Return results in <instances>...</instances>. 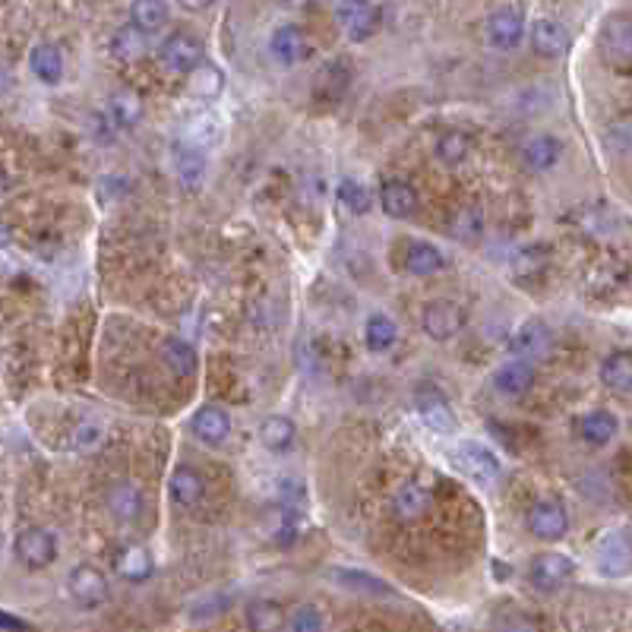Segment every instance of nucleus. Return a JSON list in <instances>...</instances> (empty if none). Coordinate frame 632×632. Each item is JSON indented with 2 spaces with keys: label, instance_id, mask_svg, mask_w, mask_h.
<instances>
[{
  "label": "nucleus",
  "instance_id": "1",
  "mask_svg": "<svg viewBox=\"0 0 632 632\" xmlns=\"http://www.w3.org/2000/svg\"><path fill=\"white\" fill-rule=\"evenodd\" d=\"M452 465H456L468 481H474L478 487H493L500 481V462L497 456L474 440H459L456 449L449 452Z\"/></svg>",
  "mask_w": 632,
  "mask_h": 632
},
{
  "label": "nucleus",
  "instance_id": "2",
  "mask_svg": "<svg viewBox=\"0 0 632 632\" xmlns=\"http://www.w3.org/2000/svg\"><path fill=\"white\" fill-rule=\"evenodd\" d=\"M595 566H598L601 576H610V579L626 576V572L632 569V531L629 528L607 531L598 544Z\"/></svg>",
  "mask_w": 632,
  "mask_h": 632
},
{
  "label": "nucleus",
  "instance_id": "3",
  "mask_svg": "<svg viewBox=\"0 0 632 632\" xmlns=\"http://www.w3.org/2000/svg\"><path fill=\"white\" fill-rule=\"evenodd\" d=\"M468 320V313L459 301H433L424 307V316H421V326L424 332L430 335V339H437V342H449V339H456V335L462 332Z\"/></svg>",
  "mask_w": 632,
  "mask_h": 632
},
{
  "label": "nucleus",
  "instance_id": "4",
  "mask_svg": "<svg viewBox=\"0 0 632 632\" xmlns=\"http://www.w3.org/2000/svg\"><path fill=\"white\" fill-rule=\"evenodd\" d=\"M16 560L29 569H45L57 560V538L48 528H26L13 541Z\"/></svg>",
  "mask_w": 632,
  "mask_h": 632
},
{
  "label": "nucleus",
  "instance_id": "5",
  "mask_svg": "<svg viewBox=\"0 0 632 632\" xmlns=\"http://www.w3.org/2000/svg\"><path fill=\"white\" fill-rule=\"evenodd\" d=\"M525 35V10L516 4L497 7L487 16V45L497 51H512Z\"/></svg>",
  "mask_w": 632,
  "mask_h": 632
},
{
  "label": "nucleus",
  "instance_id": "6",
  "mask_svg": "<svg viewBox=\"0 0 632 632\" xmlns=\"http://www.w3.org/2000/svg\"><path fill=\"white\" fill-rule=\"evenodd\" d=\"M553 351V332L541 320H525L509 335V354H516L519 361H544Z\"/></svg>",
  "mask_w": 632,
  "mask_h": 632
},
{
  "label": "nucleus",
  "instance_id": "7",
  "mask_svg": "<svg viewBox=\"0 0 632 632\" xmlns=\"http://www.w3.org/2000/svg\"><path fill=\"white\" fill-rule=\"evenodd\" d=\"M67 591L70 598L79 604V607H98L105 604L108 595H111V585L105 579V572L92 566V563H79L70 576H67Z\"/></svg>",
  "mask_w": 632,
  "mask_h": 632
},
{
  "label": "nucleus",
  "instance_id": "8",
  "mask_svg": "<svg viewBox=\"0 0 632 632\" xmlns=\"http://www.w3.org/2000/svg\"><path fill=\"white\" fill-rule=\"evenodd\" d=\"M572 572H576V563H572L566 553H553L550 550V553H538V557L531 560L528 579L538 591H557V588H563L572 579Z\"/></svg>",
  "mask_w": 632,
  "mask_h": 632
},
{
  "label": "nucleus",
  "instance_id": "9",
  "mask_svg": "<svg viewBox=\"0 0 632 632\" xmlns=\"http://www.w3.org/2000/svg\"><path fill=\"white\" fill-rule=\"evenodd\" d=\"M158 57H162V64L174 73H196L203 64V45L187 32H174L165 38L162 48H158Z\"/></svg>",
  "mask_w": 632,
  "mask_h": 632
},
{
  "label": "nucleus",
  "instance_id": "10",
  "mask_svg": "<svg viewBox=\"0 0 632 632\" xmlns=\"http://www.w3.org/2000/svg\"><path fill=\"white\" fill-rule=\"evenodd\" d=\"M414 408H418L421 421L433 430V433H452L456 430V411L446 402V395L437 386H421L418 395H414Z\"/></svg>",
  "mask_w": 632,
  "mask_h": 632
},
{
  "label": "nucleus",
  "instance_id": "11",
  "mask_svg": "<svg viewBox=\"0 0 632 632\" xmlns=\"http://www.w3.org/2000/svg\"><path fill=\"white\" fill-rule=\"evenodd\" d=\"M525 522H528V531L538 541H560L569 531V516H566L563 503H557V500H538L528 509Z\"/></svg>",
  "mask_w": 632,
  "mask_h": 632
},
{
  "label": "nucleus",
  "instance_id": "12",
  "mask_svg": "<svg viewBox=\"0 0 632 632\" xmlns=\"http://www.w3.org/2000/svg\"><path fill=\"white\" fill-rule=\"evenodd\" d=\"M335 16H339V23L351 42H367V38L380 29L383 10L377 4H361V0H354V4H335Z\"/></svg>",
  "mask_w": 632,
  "mask_h": 632
},
{
  "label": "nucleus",
  "instance_id": "13",
  "mask_svg": "<svg viewBox=\"0 0 632 632\" xmlns=\"http://www.w3.org/2000/svg\"><path fill=\"white\" fill-rule=\"evenodd\" d=\"M168 493H171V500L181 506V509L200 506L203 497H206V478H203V471L193 468V465H177L171 471V478H168Z\"/></svg>",
  "mask_w": 632,
  "mask_h": 632
},
{
  "label": "nucleus",
  "instance_id": "14",
  "mask_svg": "<svg viewBox=\"0 0 632 632\" xmlns=\"http://www.w3.org/2000/svg\"><path fill=\"white\" fill-rule=\"evenodd\" d=\"M263 535L272 541V544H294L301 538V525L304 519L298 516V509H291V506H282V503H275L263 512Z\"/></svg>",
  "mask_w": 632,
  "mask_h": 632
},
{
  "label": "nucleus",
  "instance_id": "15",
  "mask_svg": "<svg viewBox=\"0 0 632 632\" xmlns=\"http://www.w3.org/2000/svg\"><path fill=\"white\" fill-rule=\"evenodd\" d=\"M269 51H272V57L279 64H301L304 57L310 54V42H307V35H304V29L301 26H294V23H285V26H279L272 32V38H269Z\"/></svg>",
  "mask_w": 632,
  "mask_h": 632
},
{
  "label": "nucleus",
  "instance_id": "16",
  "mask_svg": "<svg viewBox=\"0 0 632 632\" xmlns=\"http://www.w3.org/2000/svg\"><path fill=\"white\" fill-rule=\"evenodd\" d=\"M601 48L607 54V61H614L620 67L632 64V19L626 16L607 19V26L601 29Z\"/></svg>",
  "mask_w": 632,
  "mask_h": 632
},
{
  "label": "nucleus",
  "instance_id": "17",
  "mask_svg": "<svg viewBox=\"0 0 632 632\" xmlns=\"http://www.w3.org/2000/svg\"><path fill=\"white\" fill-rule=\"evenodd\" d=\"M380 209L389 219H408V215L418 209V190H414L402 177H389L380 187Z\"/></svg>",
  "mask_w": 632,
  "mask_h": 632
},
{
  "label": "nucleus",
  "instance_id": "18",
  "mask_svg": "<svg viewBox=\"0 0 632 632\" xmlns=\"http://www.w3.org/2000/svg\"><path fill=\"white\" fill-rule=\"evenodd\" d=\"M231 433V418L228 411H222L219 405H203L193 414V437L206 443V446H219L228 440Z\"/></svg>",
  "mask_w": 632,
  "mask_h": 632
},
{
  "label": "nucleus",
  "instance_id": "19",
  "mask_svg": "<svg viewBox=\"0 0 632 632\" xmlns=\"http://www.w3.org/2000/svg\"><path fill=\"white\" fill-rule=\"evenodd\" d=\"M152 569H155L152 553L143 544H124V547H117V553H114V572L121 579H127L133 585L136 582H146L152 576Z\"/></svg>",
  "mask_w": 632,
  "mask_h": 632
},
{
  "label": "nucleus",
  "instance_id": "20",
  "mask_svg": "<svg viewBox=\"0 0 632 632\" xmlns=\"http://www.w3.org/2000/svg\"><path fill=\"white\" fill-rule=\"evenodd\" d=\"M531 45L541 57H560L569 48V32L560 19L553 16H538L535 26H531Z\"/></svg>",
  "mask_w": 632,
  "mask_h": 632
},
{
  "label": "nucleus",
  "instance_id": "21",
  "mask_svg": "<svg viewBox=\"0 0 632 632\" xmlns=\"http://www.w3.org/2000/svg\"><path fill=\"white\" fill-rule=\"evenodd\" d=\"M174 171L184 190H200L206 177V155L190 143H181L174 149Z\"/></svg>",
  "mask_w": 632,
  "mask_h": 632
},
{
  "label": "nucleus",
  "instance_id": "22",
  "mask_svg": "<svg viewBox=\"0 0 632 632\" xmlns=\"http://www.w3.org/2000/svg\"><path fill=\"white\" fill-rule=\"evenodd\" d=\"M531 386H535V367L528 361H509L497 373H493V389L509 399H519Z\"/></svg>",
  "mask_w": 632,
  "mask_h": 632
},
{
  "label": "nucleus",
  "instance_id": "23",
  "mask_svg": "<svg viewBox=\"0 0 632 632\" xmlns=\"http://www.w3.org/2000/svg\"><path fill=\"white\" fill-rule=\"evenodd\" d=\"M427 509H430V490H427L424 484L408 481V484H402L399 490H395V497H392V512H395V519L414 522V519H421Z\"/></svg>",
  "mask_w": 632,
  "mask_h": 632
},
{
  "label": "nucleus",
  "instance_id": "24",
  "mask_svg": "<svg viewBox=\"0 0 632 632\" xmlns=\"http://www.w3.org/2000/svg\"><path fill=\"white\" fill-rule=\"evenodd\" d=\"M601 383L617 395H632V351L623 348L607 354L601 364Z\"/></svg>",
  "mask_w": 632,
  "mask_h": 632
},
{
  "label": "nucleus",
  "instance_id": "25",
  "mask_svg": "<svg viewBox=\"0 0 632 632\" xmlns=\"http://www.w3.org/2000/svg\"><path fill=\"white\" fill-rule=\"evenodd\" d=\"M560 155H563L560 140H557V136H547V133L531 136V140L525 143V149H522V158H525V165L531 171H550L553 165L560 162Z\"/></svg>",
  "mask_w": 632,
  "mask_h": 632
},
{
  "label": "nucleus",
  "instance_id": "26",
  "mask_svg": "<svg viewBox=\"0 0 632 632\" xmlns=\"http://www.w3.org/2000/svg\"><path fill=\"white\" fill-rule=\"evenodd\" d=\"M247 626H250V632H282V629H288L285 607L269 598L253 601L247 607Z\"/></svg>",
  "mask_w": 632,
  "mask_h": 632
},
{
  "label": "nucleus",
  "instance_id": "27",
  "mask_svg": "<svg viewBox=\"0 0 632 632\" xmlns=\"http://www.w3.org/2000/svg\"><path fill=\"white\" fill-rule=\"evenodd\" d=\"M294 437H298V430H294V421L285 418V414H269L260 424V443L269 452H288L294 446Z\"/></svg>",
  "mask_w": 632,
  "mask_h": 632
},
{
  "label": "nucleus",
  "instance_id": "28",
  "mask_svg": "<svg viewBox=\"0 0 632 632\" xmlns=\"http://www.w3.org/2000/svg\"><path fill=\"white\" fill-rule=\"evenodd\" d=\"M146 42H149V35L143 29H136L133 23H127V26H117L111 32L108 48L117 61H133V57H140L146 51Z\"/></svg>",
  "mask_w": 632,
  "mask_h": 632
},
{
  "label": "nucleus",
  "instance_id": "29",
  "mask_svg": "<svg viewBox=\"0 0 632 632\" xmlns=\"http://www.w3.org/2000/svg\"><path fill=\"white\" fill-rule=\"evenodd\" d=\"M579 433L588 446H607L617 437V418L610 411H588L579 421Z\"/></svg>",
  "mask_w": 632,
  "mask_h": 632
},
{
  "label": "nucleus",
  "instance_id": "30",
  "mask_svg": "<svg viewBox=\"0 0 632 632\" xmlns=\"http://www.w3.org/2000/svg\"><path fill=\"white\" fill-rule=\"evenodd\" d=\"M443 266H446L443 253L427 241H414L405 253V269L411 275H437L443 272Z\"/></svg>",
  "mask_w": 632,
  "mask_h": 632
},
{
  "label": "nucleus",
  "instance_id": "31",
  "mask_svg": "<svg viewBox=\"0 0 632 632\" xmlns=\"http://www.w3.org/2000/svg\"><path fill=\"white\" fill-rule=\"evenodd\" d=\"M484 231V212L478 203H465L456 209V215L449 219V234L456 241H478Z\"/></svg>",
  "mask_w": 632,
  "mask_h": 632
},
{
  "label": "nucleus",
  "instance_id": "32",
  "mask_svg": "<svg viewBox=\"0 0 632 632\" xmlns=\"http://www.w3.org/2000/svg\"><path fill=\"white\" fill-rule=\"evenodd\" d=\"M29 67H32V73L38 79H42V83L54 86L57 79L64 76V57H61V51H57L54 45H35L32 48V57H29Z\"/></svg>",
  "mask_w": 632,
  "mask_h": 632
},
{
  "label": "nucleus",
  "instance_id": "33",
  "mask_svg": "<svg viewBox=\"0 0 632 632\" xmlns=\"http://www.w3.org/2000/svg\"><path fill=\"white\" fill-rule=\"evenodd\" d=\"M108 509L117 522H133L143 512V497L133 484H117L108 493Z\"/></svg>",
  "mask_w": 632,
  "mask_h": 632
},
{
  "label": "nucleus",
  "instance_id": "34",
  "mask_svg": "<svg viewBox=\"0 0 632 632\" xmlns=\"http://www.w3.org/2000/svg\"><path fill=\"white\" fill-rule=\"evenodd\" d=\"M162 361L174 377H193L196 373V351L184 339H168L162 345Z\"/></svg>",
  "mask_w": 632,
  "mask_h": 632
},
{
  "label": "nucleus",
  "instance_id": "35",
  "mask_svg": "<svg viewBox=\"0 0 632 632\" xmlns=\"http://www.w3.org/2000/svg\"><path fill=\"white\" fill-rule=\"evenodd\" d=\"M395 339H399V329H395L392 316L373 313L370 320H367V326H364V342H367V348L380 354V351H389L395 345Z\"/></svg>",
  "mask_w": 632,
  "mask_h": 632
},
{
  "label": "nucleus",
  "instance_id": "36",
  "mask_svg": "<svg viewBox=\"0 0 632 632\" xmlns=\"http://www.w3.org/2000/svg\"><path fill=\"white\" fill-rule=\"evenodd\" d=\"M332 576H335V582L351 591H364V595H392V588L380 576H370L364 569H332Z\"/></svg>",
  "mask_w": 632,
  "mask_h": 632
},
{
  "label": "nucleus",
  "instance_id": "37",
  "mask_svg": "<svg viewBox=\"0 0 632 632\" xmlns=\"http://www.w3.org/2000/svg\"><path fill=\"white\" fill-rule=\"evenodd\" d=\"M102 443H105V424L98 418H83L70 433V446L79 452V456H92Z\"/></svg>",
  "mask_w": 632,
  "mask_h": 632
},
{
  "label": "nucleus",
  "instance_id": "38",
  "mask_svg": "<svg viewBox=\"0 0 632 632\" xmlns=\"http://www.w3.org/2000/svg\"><path fill=\"white\" fill-rule=\"evenodd\" d=\"M471 152V136L462 130H446L440 140H437V158L443 165H462Z\"/></svg>",
  "mask_w": 632,
  "mask_h": 632
},
{
  "label": "nucleus",
  "instance_id": "39",
  "mask_svg": "<svg viewBox=\"0 0 632 632\" xmlns=\"http://www.w3.org/2000/svg\"><path fill=\"white\" fill-rule=\"evenodd\" d=\"M111 117H114L117 127H136V124H140V117H143L140 95L130 92V89L114 92V98H111Z\"/></svg>",
  "mask_w": 632,
  "mask_h": 632
},
{
  "label": "nucleus",
  "instance_id": "40",
  "mask_svg": "<svg viewBox=\"0 0 632 632\" xmlns=\"http://www.w3.org/2000/svg\"><path fill=\"white\" fill-rule=\"evenodd\" d=\"M130 16H133L130 23L136 29H143L146 35H152V32H158L168 23V7L158 4V0H140V4H133Z\"/></svg>",
  "mask_w": 632,
  "mask_h": 632
},
{
  "label": "nucleus",
  "instance_id": "41",
  "mask_svg": "<svg viewBox=\"0 0 632 632\" xmlns=\"http://www.w3.org/2000/svg\"><path fill=\"white\" fill-rule=\"evenodd\" d=\"M187 136H190V146H196V149H209V146H215L222 140V124H219V117L215 114H200V117H193V124H190V130H187Z\"/></svg>",
  "mask_w": 632,
  "mask_h": 632
},
{
  "label": "nucleus",
  "instance_id": "42",
  "mask_svg": "<svg viewBox=\"0 0 632 632\" xmlns=\"http://www.w3.org/2000/svg\"><path fill=\"white\" fill-rule=\"evenodd\" d=\"M339 200H342V206H345L348 212H354V215H364V212H370V206H373L370 190H367L361 181H354V177H345V181L339 184Z\"/></svg>",
  "mask_w": 632,
  "mask_h": 632
},
{
  "label": "nucleus",
  "instance_id": "43",
  "mask_svg": "<svg viewBox=\"0 0 632 632\" xmlns=\"http://www.w3.org/2000/svg\"><path fill=\"white\" fill-rule=\"evenodd\" d=\"M323 614L316 610L313 604H304L298 607L294 614L288 617V629L285 632H323Z\"/></svg>",
  "mask_w": 632,
  "mask_h": 632
},
{
  "label": "nucleus",
  "instance_id": "44",
  "mask_svg": "<svg viewBox=\"0 0 632 632\" xmlns=\"http://www.w3.org/2000/svg\"><path fill=\"white\" fill-rule=\"evenodd\" d=\"M607 146L617 155H632V114L614 121V127L607 130Z\"/></svg>",
  "mask_w": 632,
  "mask_h": 632
},
{
  "label": "nucleus",
  "instance_id": "45",
  "mask_svg": "<svg viewBox=\"0 0 632 632\" xmlns=\"http://www.w3.org/2000/svg\"><path fill=\"white\" fill-rule=\"evenodd\" d=\"M222 89V73L215 70V67H200L193 73V92H200V95H219Z\"/></svg>",
  "mask_w": 632,
  "mask_h": 632
},
{
  "label": "nucleus",
  "instance_id": "46",
  "mask_svg": "<svg viewBox=\"0 0 632 632\" xmlns=\"http://www.w3.org/2000/svg\"><path fill=\"white\" fill-rule=\"evenodd\" d=\"M493 632H538V626L531 623L528 617H506Z\"/></svg>",
  "mask_w": 632,
  "mask_h": 632
},
{
  "label": "nucleus",
  "instance_id": "47",
  "mask_svg": "<svg viewBox=\"0 0 632 632\" xmlns=\"http://www.w3.org/2000/svg\"><path fill=\"white\" fill-rule=\"evenodd\" d=\"M0 620H4V629H7V632H26V629H29V626H26L23 620H16L13 614H4V617H0Z\"/></svg>",
  "mask_w": 632,
  "mask_h": 632
}]
</instances>
